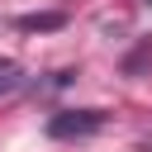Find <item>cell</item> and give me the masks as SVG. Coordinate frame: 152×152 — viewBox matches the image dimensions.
<instances>
[{
  "mask_svg": "<svg viewBox=\"0 0 152 152\" xmlns=\"http://www.w3.org/2000/svg\"><path fill=\"white\" fill-rule=\"evenodd\" d=\"M104 128V109H62V114H52L48 119V133L52 138H90V133H100Z\"/></svg>",
  "mask_w": 152,
  "mask_h": 152,
  "instance_id": "6da1fadb",
  "label": "cell"
},
{
  "mask_svg": "<svg viewBox=\"0 0 152 152\" xmlns=\"http://www.w3.org/2000/svg\"><path fill=\"white\" fill-rule=\"evenodd\" d=\"M19 86H24V66L10 62V57H0V95L5 90H19Z\"/></svg>",
  "mask_w": 152,
  "mask_h": 152,
  "instance_id": "7a4b0ae2",
  "label": "cell"
},
{
  "mask_svg": "<svg viewBox=\"0 0 152 152\" xmlns=\"http://www.w3.org/2000/svg\"><path fill=\"white\" fill-rule=\"evenodd\" d=\"M62 24V14H28V19H19V28H57Z\"/></svg>",
  "mask_w": 152,
  "mask_h": 152,
  "instance_id": "3957f363",
  "label": "cell"
},
{
  "mask_svg": "<svg viewBox=\"0 0 152 152\" xmlns=\"http://www.w3.org/2000/svg\"><path fill=\"white\" fill-rule=\"evenodd\" d=\"M138 147H142V152H152V133H147V138H138Z\"/></svg>",
  "mask_w": 152,
  "mask_h": 152,
  "instance_id": "277c9868",
  "label": "cell"
},
{
  "mask_svg": "<svg viewBox=\"0 0 152 152\" xmlns=\"http://www.w3.org/2000/svg\"><path fill=\"white\" fill-rule=\"evenodd\" d=\"M147 5H152V0H147Z\"/></svg>",
  "mask_w": 152,
  "mask_h": 152,
  "instance_id": "5b68a950",
  "label": "cell"
}]
</instances>
